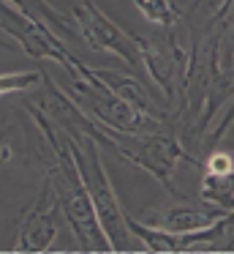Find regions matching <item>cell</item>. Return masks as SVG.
Listing matches in <instances>:
<instances>
[{
  "label": "cell",
  "instance_id": "cell-1",
  "mask_svg": "<svg viewBox=\"0 0 234 254\" xmlns=\"http://www.w3.org/2000/svg\"><path fill=\"white\" fill-rule=\"evenodd\" d=\"M90 14H93V17L82 14V22H85V28H87V39H90L93 44L120 52V55H123L125 61H131V63L139 61V55L134 52V47L128 44V39H125V36L120 33L117 28H112V25H109L106 19H103L101 14L95 11V8H90Z\"/></svg>",
  "mask_w": 234,
  "mask_h": 254
},
{
  "label": "cell",
  "instance_id": "cell-2",
  "mask_svg": "<svg viewBox=\"0 0 234 254\" xmlns=\"http://www.w3.org/2000/svg\"><path fill=\"white\" fill-rule=\"evenodd\" d=\"M68 213H71V219L76 221V227L79 230H85V235H93L90 232V219H93V210H90V205H87V199H85V194H76V197H71V205H68Z\"/></svg>",
  "mask_w": 234,
  "mask_h": 254
},
{
  "label": "cell",
  "instance_id": "cell-3",
  "mask_svg": "<svg viewBox=\"0 0 234 254\" xmlns=\"http://www.w3.org/2000/svg\"><path fill=\"white\" fill-rule=\"evenodd\" d=\"M36 79H38L36 74H8V77H0V93H8V90L33 85Z\"/></svg>",
  "mask_w": 234,
  "mask_h": 254
},
{
  "label": "cell",
  "instance_id": "cell-4",
  "mask_svg": "<svg viewBox=\"0 0 234 254\" xmlns=\"http://www.w3.org/2000/svg\"><path fill=\"white\" fill-rule=\"evenodd\" d=\"M204 221L207 219L201 213H188V216H172V221H169V224L180 227V230H190V227H201Z\"/></svg>",
  "mask_w": 234,
  "mask_h": 254
}]
</instances>
